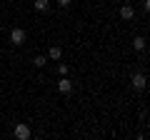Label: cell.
Listing matches in <instances>:
<instances>
[{"instance_id": "cell-6", "label": "cell", "mask_w": 150, "mask_h": 140, "mask_svg": "<svg viewBox=\"0 0 150 140\" xmlns=\"http://www.w3.org/2000/svg\"><path fill=\"white\" fill-rule=\"evenodd\" d=\"M48 58H50V60H60V58H63V50H60L58 45H53V48L48 50Z\"/></svg>"}, {"instance_id": "cell-8", "label": "cell", "mask_w": 150, "mask_h": 140, "mask_svg": "<svg viewBox=\"0 0 150 140\" xmlns=\"http://www.w3.org/2000/svg\"><path fill=\"white\" fill-rule=\"evenodd\" d=\"M133 45H135V50H145V38H135Z\"/></svg>"}, {"instance_id": "cell-7", "label": "cell", "mask_w": 150, "mask_h": 140, "mask_svg": "<svg viewBox=\"0 0 150 140\" xmlns=\"http://www.w3.org/2000/svg\"><path fill=\"white\" fill-rule=\"evenodd\" d=\"M50 8V0H35V10H40V13H45Z\"/></svg>"}, {"instance_id": "cell-2", "label": "cell", "mask_w": 150, "mask_h": 140, "mask_svg": "<svg viewBox=\"0 0 150 140\" xmlns=\"http://www.w3.org/2000/svg\"><path fill=\"white\" fill-rule=\"evenodd\" d=\"M15 138H18V140H28V138H30V128H28L25 123L15 125Z\"/></svg>"}, {"instance_id": "cell-1", "label": "cell", "mask_w": 150, "mask_h": 140, "mask_svg": "<svg viewBox=\"0 0 150 140\" xmlns=\"http://www.w3.org/2000/svg\"><path fill=\"white\" fill-rule=\"evenodd\" d=\"M10 40H13L15 45H23V43H25V30H23V28H13Z\"/></svg>"}, {"instance_id": "cell-4", "label": "cell", "mask_w": 150, "mask_h": 140, "mask_svg": "<svg viewBox=\"0 0 150 140\" xmlns=\"http://www.w3.org/2000/svg\"><path fill=\"white\" fill-rule=\"evenodd\" d=\"M58 90H60V93H63V95H68V93H70V90H73V83H70V80H68V78H63V80H60V83H58Z\"/></svg>"}, {"instance_id": "cell-3", "label": "cell", "mask_w": 150, "mask_h": 140, "mask_svg": "<svg viewBox=\"0 0 150 140\" xmlns=\"http://www.w3.org/2000/svg\"><path fill=\"white\" fill-rule=\"evenodd\" d=\"M145 83H148V80H145L143 73H135V75H133V88H135V90H143Z\"/></svg>"}, {"instance_id": "cell-11", "label": "cell", "mask_w": 150, "mask_h": 140, "mask_svg": "<svg viewBox=\"0 0 150 140\" xmlns=\"http://www.w3.org/2000/svg\"><path fill=\"white\" fill-rule=\"evenodd\" d=\"M0 33H3V30H0Z\"/></svg>"}, {"instance_id": "cell-10", "label": "cell", "mask_w": 150, "mask_h": 140, "mask_svg": "<svg viewBox=\"0 0 150 140\" xmlns=\"http://www.w3.org/2000/svg\"><path fill=\"white\" fill-rule=\"evenodd\" d=\"M58 5H63V8H65V5H70V0H58Z\"/></svg>"}, {"instance_id": "cell-9", "label": "cell", "mask_w": 150, "mask_h": 140, "mask_svg": "<svg viewBox=\"0 0 150 140\" xmlns=\"http://www.w3.org/2000/svg\"><path fill=\"white\" fill-rule=\"evenodd\" d=\"M33 63H35V68H43V65H45V55H38Z\"/></svg>"}, {"instance_id": "cell-5", "label": "cell", "mask_w": 150, "mask_h": 140, "mask_svg": "<svg viewBox=\"0 0 150 140\" xmlns=\"http://www.w3.org/2000/svg\"><path fill=\"white\" fill-rule=\"evenodd\" d=\"M133 15H135V10H133L130 5H123V8H120V18H123V20H130Z\"/></svg>"}]
</instances>
